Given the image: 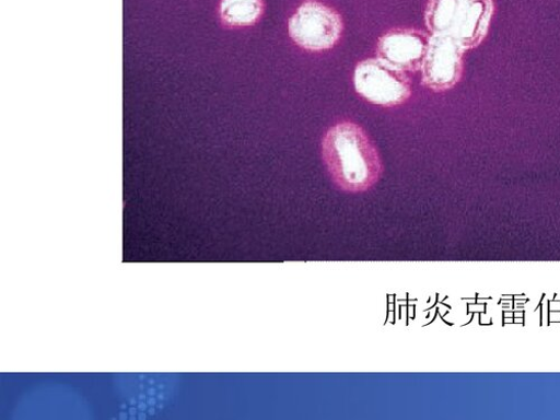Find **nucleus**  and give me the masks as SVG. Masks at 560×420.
Masks as SVG:
<instances>
[{
    "label": "nucleus",
    "mask_w": 560,
    "mask_h": 420,
    "mask_svg": "<svg viewBox=\"0 0 560 420\" xmlns=\"http://www.w3.org/2000/svg\"><path fill=\"white\" fill-rule=\"evenodd\" d=\"M353 83L360 96L383 107L401 105L411 93V83L406 73L381 59L360 62L354 71Z\"/></svg>",
    "instance_id": "3"
},
{
    "label": "nucleus",
    "mask_w": 560,
    "mask_h": 420,
    "mask_svg": "<svg viewBox=\"0 0 560 420\" xmlns=\"http://www.w3.org/2000/svg\"><path fill=\"white\" fill-rule=\"evenodd\" d=\"M342 28L340 15L314 0L303 3L289 23L291 37L308 51L334 48L341 37Z\"/></svg>",
    "instance_id": "4"
},
{
    "label": "nucleus",
    "mask_w": 560,
    "mask_h": 420,
    "mask_svg": "<svg viewBox=\"0 0 560 420\" xmlns=\"http://www.w3.org/2000/svg\"><path fill=\"white\" fill-rule=\"evenodd\" d=\"M465 50L452 35H433L422 68L423 83L435 91L453 88L460 79Z\"/></svg>",
    "instance_id": "5"
},
{
    "label": "nucleus",
    "mask_w": 560,
    "mask_h": 420,
    "mask_svg": "<svg viewBox=\"0 0 560 420\" xmlns=\"http://www.w3.org/2000/svg\"><path fill=\"white\" fill-rule=\"evenodd\" d=\"M431 37L419 31L396 30L378 42V59L401 71L422 70Z\"/></svg>",
    "instance_id": "6"
},
{
    "label": "nucleus",
    "mask_w": 560,
    "mask_h": 420,
    "mask_svg": "<svg viewBox=\"0 0 560 420\" xmlns=\"http://www.w3.org/2000/svg\"><path fill=\"white\" fill-rule=\"evenodd\" d=\"M323 159L339 188L348 192H364L382 176L377 149L364 130L353 122L338 124L326 132Z\"/></svg>",
    "instance_id": "1"
},
{
    "label": "nucleus",
    "mask_w": 560,
    "mask_h": 420,
    "mask_svg": "<svg viewBox=\"0 0 560 420\" xmlns=\"http://www.w3.org/2000/svg\"><path fill=\"white\" fill-rule=\"evenodd\" d=\"M264 12L262 0H222L220 14L232 26L255 24Z\"/></svg>",
    "instance_id": "7"
},
{
    "label": "nucleus",
    "mask_w": 560,
    "mask_h": 420,
    "mask_svg": "<svg viewBox=\"0 0 560 420\" xmlns=\"http://www.w3.org/2000/svg\"><path fill=\"white\" fill-rule=\"evenodd\" d=\"M493 12V0H430L425 22L433 35H452L468 51L486 38Z\"/></svg>",
    "instance_id": "2"
}]
</instances>
